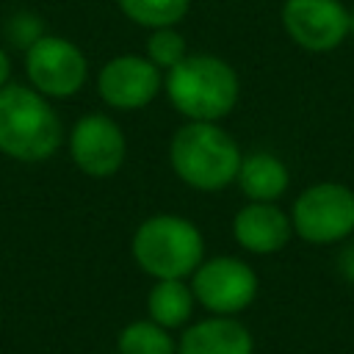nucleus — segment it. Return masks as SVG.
<instances>
[{
	"mask_svg": "<svg viewBox=\"0 0 354 354\" xmlns=\"http://www.w3.org/2000/svg\"><path fill=\"white\" fill-rule=\"evenodd\" d=\"M116 3L130 22L147 30L174 28L191 8V0H116Z\"/></svg>",
	"mask_w": 354,
	"mask_h": 354,
	"instance_id": "obj_16",
	"label": "nucleus"
},
{
	"mask_svg": "<svg viewBox=\"0 0 354 354\" xmlns=\"http://www.w3.org/2000/svg\"><path fill=\"white\" fill-rule=\"evenodd\" d=\"M8 77H11V61H8V53L0 47V88L8 83Z\"/></svg>",
	"mask_w": 354,
	"mask_h": 354,
	"instance_id": "obj_19",
	"label": "nucleus"
},
{
	"mask_svg": "<svg viewBox=\"0 0 354 354\" xmlns=\"http://www.w3.org/2000/svg\"><path fill=\"white\" fill-rule=\"evenodd\" d=\"M232 238L243 252L277 254L293 238V221L277 202H246L232 218Z\"/></svg>",
	"mask_w": 354,
	"mask_h": 354,
	"instance_id": "obj_11",
	"label": "nucleus"
},
{
	"mask_svg": "<svg viewBox=\"0 0 354 354\" xmlns=\"http://www.w3.org/2000/svg\"><path fill=\"white\" fill-rule=\"evenodd\" d=\"M293 232L315 246L340 243L354 232V191L343 183H315L290 207Z\"/></svg>",
	"mask_w": 354,
	"mask_h": 354,
	"instance_id": "obj_5",
	"label": "nucleus"
},
{
	"mask_svg": "<svg viewBox=\"0 0 354 354\" xmlns=\"http://www.w3.org/2000/svg\"><path fill=\"white\" fill-rule=\"evenodd\" d=\"M177 354H254V337L235 315H207L185 326Z\"/></svg>",
	"mask_w": 354,
	"mask_h": 354,
	"instance_id": "obj_12",
	"label": "nucleus"
},
{
	"mask_svg": "<svg viewBox=\"0 0 354 354\" xmlns=\"http://www.w3.org/2000/svg\"><path fill=\"white\" fill-rule=\"evenodd\" d=\"M39 36H44L39 17H33V14H17L14 19H8V39L14 44H19V47L28 50Z\"/></svg>",
	"mask_w": 354,
	"mask_h": 354,
	"instance_id": "obj_18",
	"label": "nucleus"
},
{
	"mask_svg": "<svg viewBox=\"0 0 354 354\" xmlns=\"http://www.w3.org/2000/svg\"><path fill=\"white\" fill-rule=\"evenodd\" d=\"M25 75L47 100H66L86 86L88 61L75 41L44 33L25 50Z\"/></svg>",
	"mask_w": 354,
	"mask_h": 354,
	"instance_id": "obj_6",
	"label": "nucleus"
},
{
	"mask_svg": "<svg viewBox=\"0 0 354 354\" xmlns=\"http://www.w3.org/2000/svg\"><path fill=\"white\" fill-rule=\"evenodd\" d=\"M116 354H177V340L171 337V329L155 324L152 318H141L122 326Z\"/></svg>",
	"mask_w": 354,
	"mask_h": 354,
	"instance_id": "obj_15",
	"label": "nucleus"
},
{
	"mask_svg": "<svg viewBox=\"0 0 354 354\" xmlns=\"http://www.w3.org/2000/svg\"><path fill=\"white\" fill-rule=\"evenodd\" d=\"M282 28L301 50L329 53L348 39V8L340 0H285Z\"/></svg>",
	"mask_w": 354,
	"mask_h": 354,
	"instance_id": "obj_9",
	"label": "nucleus"
},
{
	"mask_svg": "<svg viewBox=\"0 0 354 354\" xmlns=\"http://www.w3.org/2000/svg\"><path fill=\"white\" fill-rule=\"evenodd\" d=\"M130 252L152 279H185L205 260V238L191 218L158 213L136 227Z\"/></svg>",
	"mask_w": 354,
	"mask_h": 354,
	"instance_id": "obj_4",
	"label": "nucleus"
},
{
	"mask_svg": "<svg viewBox=\"0 0 354 354\" xmlns=\"http://www.w3.org/2000/svg\"><path fill=\"white\" fill-rule=\"evenodd\" d=\"M235 183L249 202H277L290 185V171L282 158L271 152H252L241 160Z\"/></svg>",
	"mask_w": 354,
	"mask_h": 354,
	"instance_id": "obj_13",
	"label": "nucleus"
},
{
	"mask_svg": "<svg viewBox=\"0 0 354 354\" xmlns=\"http://www.w3.org/2000/svg\"><path fill=\"white\" fill-rule=\"evenodd\" d=\"M163 88L160 69L147 55H116L102 64L97 75V91L108 108L138 111L147 108Z\"/></svg>",
	"mask_w": 354,
	"mask_h": 354,
	"instance_id": "obj_10",
	"label": "nucleus"
},
{
	"mask_svg": "<svg viewBox=\"0 0 354 354\" xmlns=\"http://www.w3.org/2000/svg\"><path fill=\"white\" fill-rule=\"evenodd\" d=\"M257 274L254 268L232 254L207 257L191 274V290L196 304L210 315H238L257 299Z\"/></svg>",
	"mask_w": 354,
	"mask_h": 354,
	"instance_id": "obj_7",
	"label": "nucleus"
},
{
	"mask_svg": "<svg viewBox=\"0 0 354 354\" xmlns=\"http://www.w3.org/2000/svg\"><path fill=\"white\" fill-rule=\"evenodd\" d=\"M188 55V44H185V36L174 28H158V30H149V39H147V58L169 72L171 66H177L183 58Z\"/></svg>",
	"mask_w": 354,
	"mask_h": 354,
	"instance_id": "obj_17",
	"label": "nucleus"
},
{
	"mask_svg": "<svg viewBox=\"0 0 354 354\" xmlns=\"http://www.w3.org/2000/svg\"><path fill=\"white\" fill-rule=\"evenodd\" d=\"M196 296L185 279H155L147 293V318L166 329H180L191 321Z\"/></svg>",
	"mask_w": 354,
	"mask_h": 354,
	"instance_id": "obj_14",
	"label": "nucleus"
},
{
	"mask_svg": "<svg viewBox=\"0 0 354 354\" xmlns=\"http://www.w3.org/2000/svg\"><path fill=\"white\" fill-rule=\"evenodd\" d=\"M163 91L188 122H218L238 105L241 80L224 58L196 53L166 72Z\"/></svg>",
	"mask_w": 354,
	"mask_h": 354,
	"instance_id": "obj_1",
	"label": "nucleus"
},
{
	"mask_svg": "<svg viewBox=\"0 0 354 354\" xmlns=\"http://www.w3.org/2000/svg\"><path fill=\"white\" fill-rule=\"evenodd\" d=\"M72 163L97 180L113 177L127 155V138L122 127L105 113H86L69 130Z\"/></svg>",
	"mask_w": 354,
	"mask_h": 354,
	"instance_id": "obj_8",
	"label": "nucleus"
},
{
	"mask_svg": "<svg viewBox=\"0 0 354 354\" xmlns=\"http://www.w3.org/2000/svg\"><path fill=\"white\" fill-rule=\"evenodd\" d=\"M348 36L354 39V8L348 11Z\"/></svg>",
	"mask_w": 354,
	"mask_h": 354,
	"instance_id": "obj_20",
	"label": "nucleus"
},
{
	"mask_svg": "<svg viewBox=\"0 0 354 354\" xmlns=\"http://www.w3.org/2000/svg\"><path fill=\"white\" fill-rule=\"evenodd\" d=\"M243 152L218 122H185L169 141L174 174L196 191H221L235 183Z\"/></svg>",
	"mask_w": 354,
	"mask_h": 354,
	"instance_id": "obj_3",
	"label": "nucleus"
},
{
	"mask_svg": "<svg viewBox=\"0 0 354 354\" xmlns=\"http://www.w3.org/2000/svg\"><path fill=\"white\" fill-rule=\"evenodd\" d=\"M64 141V127L50 100L33 86L6 83L0 88V152L22 160L41 163L55 155Z\"/></svg>",
	"mask_w": 354,
	"mask_h": 354,
	"instance_id": "obj_2",
	"label": "nucleus"
}]
</instances>
